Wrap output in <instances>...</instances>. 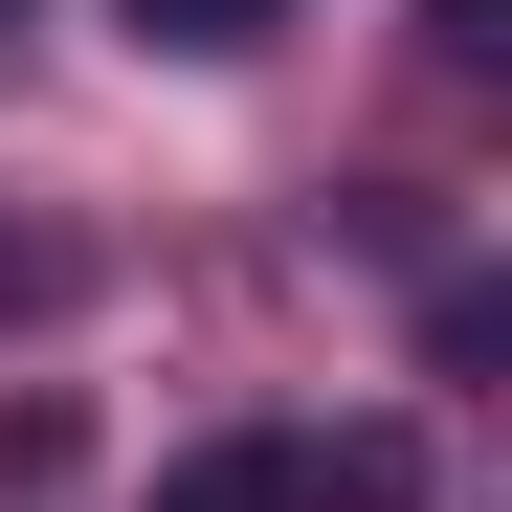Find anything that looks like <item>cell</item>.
I'll return each instance as SVG.
<instances>
[{"label":"cell","instance_id":"4","mask_svg":"<svg viewBox=\"0 0 512 512\" xmlns=\"http://www.w3.org/2000/svg\"><path fill=\"white\" fill-rule=\"evenodd\" d=\"M423 45H446V67H490V45H512V0H423Z\"/></svg>","mask_w":512,"mask_h":512},{"label":"cell","instance_id":"1","mask_svg":"<svg viewBox=\"0 0 512 512\" xmlns=\"http://www.w3.org/2000/svg\"><path fill=\"white\" fill-rule=\"evenodd\" d=\"M156 512H423L401 423H245V446H179Z\"/></svg>","mask_w":512,"mask_h":512},{"label":"cell","instance_id":"2","mask_svg":"<svg viewBox=\"0 0 512 512\" xmlns=\"http://www.w3.org/2000/svg\"><path fill=\"white\" fill-rule=\"evenodd\" d=\"M134 45H179V67H245V45H290V0H112Z\"/></svg>","mask_w":512,"mask_h":512},{"label":"cell","instance_id":"3","mask_svg":"<svg viewBox=\"0 0 512 512\" xmlns=\"http://www.w3.org/2000/svg\"><path fill=\"white\" fill-rule=\"evenodd\" d=\"M45 290H67V245H45V223H0V312H45Z\"/></svg>","mask_w":512,"mask_h":512},{"label":"cell","instance_id":"5","mask_svg":"<svg viewBox=\"0 0 512 512\" xmlns=\"http://www.w3.org/2000/svg\"><path fill=\"white\" fill-rule=\"evenodd\" d=\"M0 23H23V0H0Z\"/></svg>","mask_w":512,"mask_h":512}]
</instances>
